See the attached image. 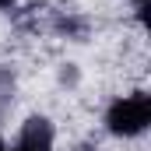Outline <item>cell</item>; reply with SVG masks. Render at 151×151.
<instances>
[{
  "mask_svg": "<svg viewBox=\"0 0 151 151\" xmlns=\"http://www.w3.org/2000/svg\"><path fill=\"white\" fill-rule=\"evenodd\" d=\"M148 123H151V95H144V91L116 99L106 113V127L116 137H137L148 130Z\"/></svg>",
  "mask_w": 151,
  "mask_h": 151,
  "instance_id": "1",
  "label": "cell"
},
{
  "mask_svg": "<svg viewBox=\"0 0 151 151\" xmlns=\"http://www.w3.org/2000/svg\"><path fill=\"white\" fill-rule=\"evenodd\" d=\"M53 123L46 116H32L25 127H21V141L18 151H53Z\"/></svg>",
  "mask_w": 151,
  "mask_h": 151,
  "instance_id": "2",
  "label": "cell"
},
{
  "mask_svg": "<svg viewBox=\"0 0 151 151\" xmlns=\"http://www.w3.org/2000/svg\"><path fill=\"white\" fill-rule=\"evenodd\" d=\"M53 28H56L60 35H70V39H84L88 35V21L77 18V14H60V18L53 21Z\"/></svg>",
  "mask_w": 151,
  "mask_h": 151,
  "instance_id": "3",
  "label": "cell"
},
{
  "mask_svg": "<svg viewBox=\"0 0 151 151\" xmlns=\"http://www.w3.org/2000/svg\"><path fill=\"white\" fill-rule=\"evenodd\" d=\"M11 99H14V77H11V70L0 67V109H7Z\"/></svg>",
  "mask_w": 151,
  "mask_h": 151,
  "instance_id": "4",
  "label": "cell"
},
{
  "mask_svg": "<svg viewBox=\"0 0 151 151\" xmlns=\"http://www.w3.org/2000/svg\"><path fill=\"white\" fill-rule=\"evenodd\" d=\"M60 81H77V70H74V67H70V63H67V70L60 74Z\"/></svg>",
  "mask_w": 151,
  "mask_h": 151,
  "instance_id": "5",
  "label": "cell"
},
{
  "mask_svg": "<svg viewBox=\"0 0 151 151\" xmlns=\"http://www.w3.org/2000/svg\"><path fill=\"white\" fill-rule=\"evenodd\" d=\"M0 7H4V11H7V7H14V0H0Z\"/></svg>",
  "mask_w": 151,
  "mask_h": 151,
  "instance_id": "6",
  "label": "cell"
},
{
  "mask_svg": "<svg viewBox=\"0 0 151 151\" xmlns=\"http://www.w3.org/2000/svg\"><path fill=\"white\" fill-rule=\"evenodd\" d=\"M134 4H137V7H141V11H144V7H148V0H134Z\"/></svg>",
  "mask_w": 151,
  "mask_h": 151,
  "instance_id": "7",
  "label": "cell"
},
{
  "mask_svg": "<svg viewBox=\"0 0 151 151\" xmlns=\"http://www.w3.org/2000/svg\"><path fill=\"white\" fill-rule=\"evenodd\" d=\"M77 151H95V148H91V144H81V148H77Z\"/></svg>",
  "mask_w": 151,
  "mask_h": 151,
  "instance_id": "8",
  "label": "cell"
},
{
  "mask_svg": "<svg viewBox=\"0 0 151 151\" xmlns=\"http://www.w3.org/2000/svg\"><path fill=\"white\" fill-rule=\"evenodd\" d=\"M0 151H4V137H0Z\"/></svg>",
  "mask_w": 151,
  "mask_h": 151,
  "instance_id": "9",
  "label": "cell"
},
{
  "mask_svg": "<svg viewBox=\"0 0 151 151\" xmlns=\"http://www.w3.org/2000/svg\"><path fill=\"white\" fill-rule=\"evenodd\" d=\"M4 151H7V148H4ZM14 151H18V148H14Z\"/></svg>",
  "mask_w": 151,
  "mask_h": 151,
  "instance_id": "10",
  "label": "cell"
}]
</instances>
